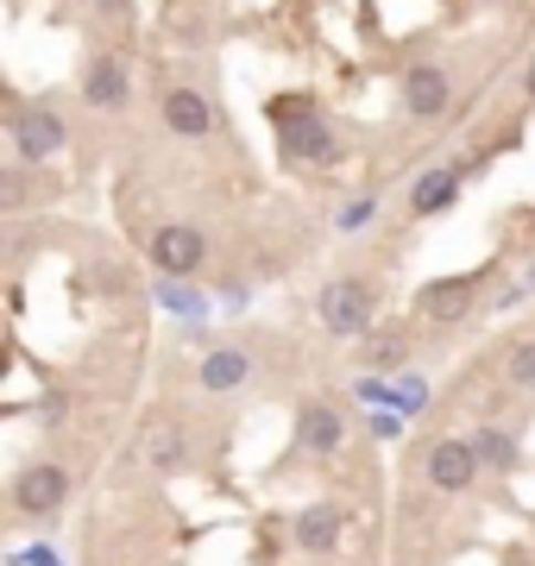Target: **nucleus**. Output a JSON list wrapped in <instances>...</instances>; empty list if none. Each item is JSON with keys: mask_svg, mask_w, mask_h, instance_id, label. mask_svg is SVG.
<instances>
[{"mask_svg": "<svg viewBox=\"0 0 535 566\" xmlns=\"http://www.w3.org/2000/svg\"><path fill=\"white\" fill-rule=\"evenodd\" d=\"M322 322H328V334H340V340L366 334L371 327V290L366 283H328V290H322Z\"/></svg>", "mask_w": 535, "mask_h": 566, "instance_id": "1", "label": "nucleus"}, {"mask_svg": "<svg viewBox=\"0 0 535 566\" xmlns=\"http://www.w3.org/2000/svg\"><path fill=\"white\" fill-rule=\"evenodd\" d=\"M151 264L165 271V277H189V271H202V233L183 221H170L151 233Z\"/></svg>", "mask_w": 535, "mask_h": 566, "instance_id": "2", "label": "nucleus"}, {"mask_svg": "<svg viewBox=\"0 0 535 566\" xmlns=\"http://www.w3.org/2000/svg\"><path fill=\"white\" fill-rule=\"evenodd\" d=\"M63 497H70V472L63 465H25L20 479H13V504L25 516H51Z\"/></svg>", "mask_w": 535, "mask_h": 566, "instance_id": "3", "label": "nucleus"}, {"mask_svg": "<svg viewBox=\"0 0 535 566\" xmlns=\"http://www.w3.org/2000/svg\"><path fill=\"white\" fill-rule=\"evenodd\" d=\"M473 479H479L473 441H434L429 447V485L434 491H466Z\"/></svg>", "mask_w": 535, "mask_h": 566, "instance_id": "4", "label": "nucleus"}, {"mask_svg": "<svg viewBox=\"0 0 535 566\" xmlns=\"http://www.w3.org/2000/svg\"><path fill=\"white\" fill-rule=\"evenodd\" d=\"M441 107H448V70H434V63L403 70V114L410 120H434Z\"/></svg>", "mask_w": 535, "mask_h": 566, "instance_id": "5", "label": "nucleus"}, {"mask_svg": "<svg viewBox=\"0 0 535 566\" xmlns=\"http://www.w3.org/2000/svg\"><path fill=\"white\" fill-rule=\"evenodd\" d=\"M13 145H20L25 164L51 158V151L63 145V120L57 114H13Z\"/></svg>", "mask_w": 535, "mask_h": 566, "instance_id": "6", "label": "nucleus"}, {"mask_svg": "<svg viewBox=\"0 0 535 566\" xmlns=\"http://www.w3.org/2000/svg\"><path fill=\"white\" fill-rule=\"evenodd\" d=\"M165 126L183 133V139H202V133H214V107H208L196 88H170L165 95Z\"/></svg>", "mask_w": 535, "mask_h": 566, "instance_id": "7", "label": "nucleus"}, {"mask_svg": "<svg viewBox=\"0 0 535 566\" xmlns=\"http://www.w3.org/2000/svg\"><path fill=\"white\" fill-rule=\"evenodd\" d=\"M473 303V277H441L422 290V315L429 322H460V308Z\"/></svg>", "mask_w": 535, "mask_h": 566, "instance_id": "8", "label": "nucleus"}, {"mask_svg": "<svg viewBox=\"0 0 535 566\" xmlns=\"http://www.w3.org/2000/svg\"><path fill=\"white\" fill-rule=\"evenodd\" d=\"M139 453L151 460V472H177V465H183V434H177L170 422H151L139 434Z\"/></svg>", "mask_w": 535, "mask_h": 566, "instance_id": "9", "label": "nucleus"}, {"mask_svg": "<svg viewBox=\"0 0 535 566\" xmlns=\"http://www.w3.org/2000/svg\"><path fill=\"white\" fill-rule=\"evenodd\" d=\"M296 434H303V447H310V453H334V447H340V416H334V409H322V403H310L303 416H296Z\"/></svg>", "mask_w": 535, "mask_h": 566, "instance_id": "10", "label": "nucleus"}, {"mask_svg": "<svg viewBox=\"0 0 535 566\" xmlns=\"http://www.w3.org/2000/svg\"><path fill=\"white\" fill-rule=\"evenodd\" d=\"M246 371H252L246 353L221 346V353H208V359H202V390H233V385H246Z\"/></svg>", "mask_w": 535, "mask_h": 566, "instance_id": "11", "label": "nucleus"}, {"mask_svg": "<svg viewBox=\"0 0 535 566\" xmlns=\"http://www.w3.org/2000/svg\"><path fill=\"white\" fill-rule=\"evenodd\" d=\"M83 95H88V102H95V107H120V102H126V70H120V63H114V57H102V63H95V70H88Z\"/></svg>", "mask_w": 535, "mask_h": 566, "instance_id": "12", "label": "nucleus"}, {"mask_svg": "<svg viewBox=\"0 0 535 566\" xmlns=\"http://www.w3.org/2000/svg\"><path fill=\"white\" fill-rule=\"evenodd\" d=\"M296 542L310 547V554H328L340 542V516L334 510H303V523H296Z\"/></svg>", "mask_w": 535, "mask_h": 566, "instance_id": "13", "label": "nucleus"}, {"mask_svg": "<svg viewBox=\"0 0 535 566\" xmlns=\"http://www.w3.org/2000/svg\"><path fill=\"white\" fill-rule=\"evenodd\" d=\"M290 151H296V158H334V139H328V126L315 120V114H303V126H290Z\"/></svg>", "mask_w": 535, "mask_h": 566, "instance_id": "14", "label": "nucleus"}, {"mask_svg": "<svg viewBox=\"0 0 535 566\" xmlns=\"http://www.w3.org/2000/svg\"><path fill=\"white\" fill-rule=\"evenodd\" d=\"M453 189H460V177L453 170H429V177L416 182V214H434V208L453 202Z\"/></svg>", "mask_w": 535, "mask_h": 566, "instance_id": "15", "label": "nucleus"}, {"mask_svg": "<svg viewBox=\"0 0 535 566\" xmlns=\"http://www.w3.org/2000/svg\"><path fill=\"white\" fill-rule=\"evenodd\" d=\"M473 453H479V465H492V472H504V465L516 460L511 434H497V428H479V434H473Z\"/></svg>", "mask_w": 535, "mask_h": 566, "instance_id": "16", "label": "nucleus"}, {"mask_svg": "<svg viewBox=\"0 0 535 566\" xmlns=\"http://www.w3.org/2000/svg\"><path fill=\"white\" fill-rule=\"evenodd\" d=\"M504 371H511L516 390H535V340L511 346V359H504Z\"/></svg>", "mask_w": 535, "mask_h": 566, "instance_id": "17", "label": "nucleus"}, {"mask_svg": "<svg viewBox=\"0 0 535 566\" xmlns=\"http://www.w3.org/2000/svg\"><path fill=\"white\" fill-rule=\"evenodd\" d=\"M422 403H429V385H422V378H403V385H391V409L403 416V422H410Z\"/></svg>", "mask_w": 535, "mask_h": 566, "instance_id": "18", "label": "nucleus"}, {"mask_svg": "<svg viewBox=\"0 0 535 566\" xmlns=\"http://www.w3.org/2000/svg\"><path fill=\"white\" fill-rule=\"evenodd\" d=\"M158 303L183 308V315H208V308H202V296H189V290H183L177 277H170V283H158Z\"/></svg>", "mask_w": 535, "mask_h": 566, "instance_id": "19", "label": "nucleus"}, {"mask_svg": "<svg viewBox=\"0 0 535 566\" xmlns=\"http://www.w3.org/2000/svg\"><path fill=\"white\" fill-rule=\"evenodd\" d=\"M371 434H378V441H397V434H403V416H397V409H378V416H371Z\"/></svg>", "mask_w": 535, "mask_h": 566, "instance_id": "20", "label": "nucleus"}, {"mask_svg": "<svg viewBox=\"0 0 535 566\" xmlns=\"http://www.w3.org/2000/svg\"><path fill=\"white\" fill-rule=\"evenodd\" d=\"M366 359H371V365H385V359H403V340H371V346H366Z\"/></svg>", "mask_w": 535, "mask_h": 566, "instance_id": "21", "label": "nucleus"}, {"mask_svg": "<svg viewBox=\"0 0 535 566\" xmlns=\"http://www.w3.org/2000/svg\"><path fill=\"white\" fill-rule=\"evenodd\" d=\"M366 221H371V202H353L347 214H340V227H347V233H353V227H366Z\"/></svg>", "mask_w": 535, "mask_h": 566, "instance_id": "22", "label": "nucleus"}, {"mask_svg": "<svg viewBox=\"0 0 535 566\" xmlns=\"http://www.w3.org/2000/svg\"><path fill=\"white\" fill-rule=\"evenodd\" d=\"M25 560H32V566H57V554H51V547H32Z\"/></svg>", "mask_w": 535, "mask_h": 566, "instance_id": "23", "label": "nucleus"}, {"mask_svg": "<svg viewBox=\"0 0 535 566\" xmlns=\"http://www.w3.org/2000/svg\"><path fill=\"white\" fill-rule=\"evenodd\" d=\"M529 95H535V63H529Z\"/></svg>", "mask_w": 535, "mask_h": 566, "instance_id": "24", "label": "nucleus"}]
</instances>
